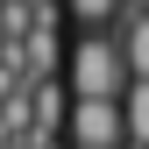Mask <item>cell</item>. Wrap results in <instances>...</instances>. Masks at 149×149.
<instances>
[{
    "label": "cell",
    "instance_id": "obj_1",
    "mask_svg": "<svg viewBox=\"0 0 149 149\" xmlns=\"http://www.w3.org/2000/svg\"><path fill=\"white\" fill-rule=\"evenodd\" d=\"M64 78H71V100H121V92H128V71H121L114 36H100V29L78 36V50H71Z\"/></svg>",
    "mask_w": 149,
    "mask_h": 149
},
{
    "label": "cell",
    "instance_id": "obj_2",
    "mask_svg": "<svg viewBox=\"0 0 149 149\" xmlns=\"http://www.w3.org/2000/svg\"><path fill=\"white\" fill-rule=\"evenodd\" d=\"M64 128H71V149H128L121 100H71L64 107Z\"/></svg>",
    "mask_w": 149,
    "mask_h": 149
},
{
    "label": "cell",
    "instance_id": "obj_3",
    "mask_svg": "<svg viewBox=\"0 0 149 149\" xmlns=\"http://www.w3.org/2000/svg\"><path fill=\"white\" fill-rule=\"evenodd\" d=\"M114 50H121V71H128V85L149 78V14H128L121 36H114Z\"/></svg>",
    "mask_w": 149,
    "mask_h": 149
},
{
    "label": "cell",
    "instance_id": "obj_4",
    "mask_svg": "<svg viewBox=\"0 0 149 149\" xmlns=\"http://www.w3.org/2000/svg\"><path fill=\"white\" fill-rule=\"evenodd\" d=\"M121 128H128V149H149V78L121 92Z\"/></svg>",
    "mask_w": 149,
    "mask_h": 149
},
{
    "label": "cell",
    "instance_id": "obj_5",
    "mask_svg": "<svg viewBox=\"0 0 149 149\" xmlns=\"http://www.w3.org/2000/svg\"><path fill=\"white\" fill-rule=\"evenodd\" d=\"M64 14H71V22H114L121 0H64Z\"/></svg>",
    "mask_w": 149,
    "mask_h": 149
},
{
    "label": "cell",
    "instance_id": "obj_6",
    "mask_svg": "<svg viewBox=\"0 0 149 149\" xmlns=\"http://www.w3.org/2000/svg\"><path fill=\"white\" fill-rule=\"evenodd\" d=\"M128 14H149V0H128Z\"/></svg>",
    "mask_w": 149,
    "mask_h": 149
}]
</instances>
